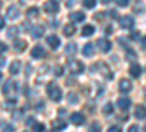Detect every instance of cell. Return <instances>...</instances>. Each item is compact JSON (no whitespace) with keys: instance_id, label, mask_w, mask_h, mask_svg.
I'll list each match as a JSON object with an SVG mask.
<instances>
[{"instance_id":"obj_1","label":"cell","mask_w":146,"mask_h":132,"mask_svg":"<svg viewBox=\"0 0 146 132\" xmlns=\"http://www.w3.org/2000/svg\"><path fill=\"white\" fill-rule=\"evenodd\" d=\"M47 92L50 95V98L53 101H60L62 100V90L58 88V85H56L54 82H50L47 85Z\"/></svg>"},{"instance_id":"obj_2","label":"cell","mask_w":146,"mask_h":132,"mask_svg":"<svg viewBox=\"0 0 146 132\" xmlns=\"http://www.w3.org/2000/svg\"><path fill=\"white\" fill-rule=\"evenodd\" d=\"M69 69H70L72 74L78 75V74H82V72H83L85 66H83V63L79 62V60H69Z\"/></svg>"},{"instance_id":"obj_3","label":"cell","mask_w":146,"mask_h":132,"mask_svg":"<svg viewBox=\"0 0 146 132\" xmlns=\"http://www.w3.org/2000/svg\"><path fill=\"white\" fill-rule=\"evenodd\" d=\"M120 25H121V28H124V29H130L133 25H135V21H133L131 16L126 15V16H123L120 19Z\"/></svg>"},{"instance_id":"obj_4","label":"cell","mask_w":146,"mask_h":132,"mask_svg":"<svg viewBox=\"0 0 146 132\" xmlns=\"http://www.w3.org/2000/svg\"><path fill=\"white\" fill-rule=\"evenodd\" d=\"M44 10L47 12V13H56V12H58V3L50 0V2H47L44 5Z\"/></svg>"},{"instance_id":"obj_5","label":"cell","mask_w":146,"mask_h":132,"mask_svg":"<svg viewBox=\"0 0 146 132\" xmlns=\"http://www.w3.org/2000/svg\"><path fill=\"white\" fill-rule=\"evenodd\" d=\"M98 47H100V50L102 53H107L111 50V43H110L107 38H100L98 40Z\"/></svg>"},{"instance_id":"obj_6","label":"cell","mask_w":146,"mask_h":132,"mask_svg":"<svg viewBox=\"0 0 146 132\" xmlns=\"http://www.w3.org/2000/svg\"><path fill=\"white\" fill-rule=\"evenodd\" d=\"M16 88V82H13V81H7L5 85H3V94L5 95H12V91H13Z\"/></svg>"},{"instance_id":"obj_7","label":"cell","mask_w":146,"mask_h":132,"mask_svg":"<svg viewBox=\"0 0 146 132\" xmlns=\"http://www.w3.org/2000/svg\"><path fill=\"white\" fill-rule=\"evenodd\" d=\"M47 43L48 46L51 47V49H58V46H60V38L57 37V35H48L47 37Z\"/></svg>"},{"instance_id":"obj_8","label":"cell","mask_w":146,"mask_h":132,"mask_svg":"<svg viewBox=\"0 0 146 132\" xmlns=\"http://www.w3.org/2000/svg\"><path fill=\"white\" fill-rule=\"evenodd\" d=\"M31 56L35 57V59H41V57L45 56V50L42 49L41 46H35L34 49H32V52H31Z\"/></svg>"},{"instance_id":"obj_9","label":"cell","mask_w":146,"mask_h":132,"mask_svg":"<svg viewBox=\"0 0 146 132\" xmlns=\"http://www.w3.org/2000/svg\"><path fill=\"white\" fill-rule=\"evenodd\" d=\"M70 121H72V123H75V125H83L85 123V117H83V115L82 113H73L72 116H70Z\"/></svg>"},{"instance_id":"obj_10","label":"cell","mask_w":146,"mask_h":132,"mask_svg":"<svg viewBox=\"0 0 146 132\" xmlns=\"http://www.w3.org/2000/svg\"><path fill=\"white\" fill-rule=\"evenodd\" d=\"M31 34L34 38H41L44 35V27L42 25H35L32 29H31Z\"/></svg>"},{"instance_id":"obj_11","label":"cell","mask_w":146,"mask_h":132,"mask_svg":"<svg viewBox=\"0 0 146 132\" xmlns=\"http://www.w3.org/2000/svg\"><path fill=\"white\" fill-rule=\"evenodd\" d=\"M118 88H120L121 92H129L131 90V82L127 81V79H121L120 84H118Z\"/></svg>"},{"instance_id":"obj_12","label":"cell","mask_w":146,"mask_h":132,"mask_svg":"<svg viewBox=\"0 0 146 132\" xmlns=\"http://www.w3.org/2000/svg\"><path fill=\"white\" fill-rule=\"evenodd\" d=\"M130 104H131V101L127 98V97H121L118 101H117V106L120 107L121 110H129V107H130Z\"/></svg>"},{"instance_id":"obj_13","label":"cell","mask_w":146,"mask_h":132,"mask_svg":"<svg viewBox=\"0 0 146 132\" xmlns=\"http://www.w3.org/2000/svg\"><path fill=\"white\" fill-rule=\"evenodd\" d=\"M96 66H98L100 68V70H101V74L104 75V76H107L108 79H111L113 78V74H111V72H110V69H108V66L105 65V63H102V62H100L98 65H96Z\"/></svg>"},{"instance_id":"obj_14","label":"cell","mask_w":146,"mask_h":132,"mask_svg":"<svg viewBox=\"0 0 146 132\" xmlns=\"http://www.w3.org/2000/svg\"><path fill=\"white\" fill-rule=\"evenodd\" d=\"M140 74H142V68H140L139 65H136V63H133V65L130 66V75H131L133 78H139Z\"/></svg>"},{"instance_id":"obj_15","label":"cell","mask_w":146,"mask_h":132,"mask_svg":"<svg viewBox=\"0 0 146 132\" xmlns=\"http://www.w3.org/2000/svg\"><path fill=\"white\" fill-rule=\"evenodd\" d=\"M7 16H9L10 19L19 18V9H18L16 6H9V7H7Z\"/></svg>"},{"instance_id":"obj_16","label":"cell","mask_w":146,"mask_h":132,"mask_svg":"<svg viewBox=\"0 0 146 132\" xmlns=\"http://www.w3.org/2000/svg\"><path fill=\"white\" fill-rule=\"evenodd\" d=\"M25 47H27V41H23V40H16V41L13 43V49H15V52H18V53L23 52V50H25Z\"/></svg>"},{"instance_id":"obj_17","label":"cell","mask_w":146,"mask_h":132,"mask_svg":"<svg viewBox=\"0 0 146 132\" xmlns=\"http://www.w3.org/2000/svg\"><path fill=\"white\" fill-rule=\"evenodd\" d=\"M135 116L136 119H145L146 117V107L145 106H137L135 110Z\"/></svg>"},{"instance_id":"obj_18","label":"cell","mask_w":146,"mask_h":132,"mask_svg":"<svg viewBox=\"0 0 146 132\" xmlns=\"http://www.w3.org/2000/svg\"><path fill=\"white\" fill-rule=\"evenodd\" d=\"M21 62L19 60H13L12 62V65H10V74L12 75H18L19 72H21Z\"/></svg>"},{"instance_id":"obj_19","label":"cell","mask_w":146,"mask_h":132,"mask_svg":"<svg viewBox=\"0 0 146 132\" xmlns=\"http://www.w3.org/2000/svg\"><path fill=\"white\" fill-rule=\"evenodd\" d=\"M82 52H83V54L85 56H92L94 54V44L92 43H86V44H85L83 46V49H82Z\"/></svg>"},{"instance_id":"obj_20","label":"cell","mask_w":146,"mask_h":132,"mask_svg":"<svg viewBox=\"0 0 146 132\" xmlns=\"http://www.w3.org/2000/svg\"><path fill=\"white\" fill-rule=\"evenodd\" d=\"M83 19H85V15L82 12H73V13H70V21H73V22H82Z\"/></svg>"},{"instance_id":"obj_21","label":"cell","mask_w":146,"mask_h":132,"mask_svg":"<svg viewBox=\"0 0 146 132\" xmlns=\"http://www.w3.org/2000/svg\"><path fill=\"white\" fill-rule=\"evenodd\" d=\"M95 32V27L94 25H85L82 28V35L83 37H89V35H92Z\"/></svg>"},{"instance_id":"obj_22","label":"cell","mask_w":146,"mask_h":132,"mask_svg":"<svg viewBox=\"0 0 146 132\" xmlns=\"http://www.w3.org/2000/svg\"><path fill=\"white\" fill-rule=\"evenodd\" d=\"M66 126H67V123H66V122H63V121H54V122H53V125H51L53 131H60V129H64Z\"/></svg>"},{"instance_id":"obj_23","label":"cell","mask_w":146,"mask_h":132,"mask_svg":"<svg viewBox=\"0 0 146 132\" xmlns=\"http://www.w3.org/2000/svg\"><path fill=\"white\" fill-rule=\"evenodd\" d=\"M75 31H76L75 25H66L64 29H63V32H64L66 37H70V35H73V34H75Z\"/></svg>"},{"instance_id":"obj_24","label":"cell","mask_w":146,"mask_h":132,"mask_svg":"<svg viewBox=\"0 0 146 132\" xmlns=\"http://www.w3.org/2000/svg\"><path fill=\"white\" fill-rule=\"evenodd\" d=\"M78 50H76V44L75 43H69L67 46H66V53L67 54H75Z\"/></svg>"},{"instance_id":"obj_25","label":"cell","mask_w":146,"mask_h":132,"mask_svg":"<svg viewBox=\"0 0 146 132\" xmlns=\"http://www.w3.org/2000/svg\"><path fill=\"white\" fill-rule=\"evenodd\" d=\"M16 35H18V27H12V28L7 29V37L9 38H15Z\"/></svg>"},{"instance_id":"obj_26","label":"cell","mask_w":146,"mask_h":132,"mask_svg":"<svg viewBox=\"0 0 146 132\" xmlns=\"http://www.w3.org/2000/svg\"><path fill=\"white\" fill-rule=\"evenodd\" d=\"M27 15H28V18H34V16H38V7H31V9H28Z\"/></svg>"},{"instance_id":"obj_27","label":"cell","mask_w":146,"mask_h":132,"mask_svg":"<svg viewBox=\"0 0 146 132\" xmlns=\"http://www.w3.org/2000/svg\"><path fill=\"white\" fill-rule=\"evenodd\" d=\"M95 5H96V0H83V6L88 7V9L95 7Z\"/></svg>"},{"instance_id":"obj_28","label":"cell","mask_w":146,"mask_h":132,"mask_svg":"<svg viewBox=\"0 0 146 132\" xmlns=\"http://www.w3.org/2000/svg\"><path fill=\"white\" fill-rule=\"evenodd\" d=\"M67 101L70 103V104H76L78 101H79V97L76 94H69V97H67Z\"/></svg>"},{"instance_id":"obj_29","label":"cell","mask_w":146,"mask_h":132,"mask_svg":"<svg viewBox=\"0 0 146 132\" xmlns=\"http://www.w3.org/2000/svg\"><path fill=\"white\" fill-rule=\"evenodd\" d=\"M104 113H105V115H111V113H113V104H111V103H107V104L104 106Z\"/></svg>"},{"instance_id":"obj_30","label":"cell","mask_w":146,"mask_h":132,"mask_svg":"<svg viewBox=\"0 0 146 132\" xmlns=\"http://www.w3.org/2000/svg\"><path fill=\"white\" fill-rule=\"evenodd\" d=\"M126 57H127V59H131V60H136V53L133 52L131 49H129V50L126 52Z\"/></svg>"},{"instance_id":"obj_31","label":"cell","mask_w":146,"mask_h":132,"mask_svg":"<svg viewBox=\"0 0 146 132\" xmlns=\"http://www.w3.org/2000/svg\"><path fill=\"white\" fill-rule=\"evenodd\" d=\"M32 129H34V131L41 132V131H44V129H45V126H44L42 123H34V125H32Z\"/></svg>"},{"instance_id":"obj_32","label":"cell","mask_w":146,"mask_h":132,"mask_svg":"<svg viewBox=\"0 0 146 132\" xmlns=\"http://www.w3.org/2000/svg\"><path fill=\"white\" fill-rule=\"evenodd\" d=\"M54 75L56 76H62L63 75V68L62 66H56L54 68Z\"/></svg>"},{"instance_id":"obj_33","label":"cell","mask_w":146,"mask_h":132,"mask_svg":"<svg viewBox=\"0 0 146 132\" xmlns=\"http://www.w3.org/2000/svg\"><path fill=\"white\" fill-rule=\"evenodd\" d=\"M115 3H117V6H120V7H126V6L129 5V0H115Z\"/></svg>"},{"instance_id":"obj_34","label":"cell","mask_w":146,"mask_h":132,"mask_svg":"<svg viewBox=\"0 0 146 132\" xmlns=\"http://www.w3.org/2000/svg\"><path fill=\"white\" fill-rule=\"evenodd\" d=\"M130 38H131L133 41H139V40H140V32H133Z\"/></svg>"},{"instance_id":"obj_35","label":"cell","mask_w":146,"mask_h":132,"mask_svg":"<svg viewBox=\"0 0 146 132\" xmlns=\"http://www.w3.org/2000/svg\"><path fill=\"white\" fill-rule=\"evenodd\" d=\"M7 50V46L5 44V43H2V41H0V54H2V53H5Z\"/></svg>"},{"instance_id":"obj_36","label":"cell","mask_w":146,"mask_h":132,"mask_svg":"<svg viewBox=\"0 0 146 132\" xmlns=\"http://www.w3.org/2000/svg\"><path fill=\"white\" fill-rule=\"evenodd\" d=\"M110 132H118L120 131V128L118 126H110V129H108Z\"/></svg>"},{"instance_id":"obj_37","label":"cell","mask_w":146,"mask_h":132,"mask_svg":"<svg viewBox=\"0 0 146 132\" xmlns=\"http://www.w3.org/2000/svg\"><path fill=\"white\" fill-rule=\"evenodd\" d=\"M108 13H110V16H111V18H117V16H118L115 10H110V12H108Z\"/></svg>"},{"instance_id":"obj_38","label":"cell","mask_w":146,"mask_h":132,"mask_svg":"<svg viewBox=\"0 0 146 132\" xmlns=\"http://www.w3.org/2000/svg\"><path fill=\"white\" fill-rule=\"evenodd\" d=\"M5 28V18L3 16H0V29Z\"/></svg>"},{"instance_id":"obj_39","label":"cell","mask_w":146,"mask_h":132,"mask_svg":"<svg viewBox=\"0 0 146 132\" xmlns=\"http://www.w3.org/2000/svg\"><path fill=\"white\" fill-rule=\"evenodd\" d=\"M27 125H34V117H28L27 119Z\"/></svg>"},{"instance_id":"obj_40","label":"cell","mask_w":146,"mask_h":132,"mask_svg":"<svg viewBox=\"0 0 146 132\" xmlns=\"http://www.w3.org/2000/svg\"><path fill=\"white\" fill-rule=\"evenodd\" d=\"M129 131H131V132H136V131H137V126H136V125H133V126H130V129H129Z\"/></svg>"},{"instance_id":"obj_41","label":"cell","mask_w":146,"mask_h":132,"mask_svg":"<svg viewBox=\"0 0 146 132\" xmlns=\"http://www.w3.org/2000/svg\"><path fill=\"white\" fill-rule=\"evenodd\" d=\"M142 46L146 49V37H143V38H142Z\"/></svg>"},{"instance_id":"obj_42","label":"cell","mask_w":146,"mask_h":132,"mask_svg":"<svg viewBox=\"0 0 146 132\" xmlns=\"http://www.w3.org/2000/svg\"><path fill=\"white\" fill-rule=\"evenodd\" d=\"M5 66V59H0V69Z\"/></svg>"},{"instance_id":"obj_43","label":"cell","mask_w":146,"mask_h":132,"mask_svg":"<svg viewBox=\"0 0 146 132\" xmlns=\"http://www.w3.org/2000/svg\"><path fill=\"white\" fill-rule=\"evenodd\" d=\"M101 2H102L104 5H107V3H110V0H101Z\"/></svg>"},{"instance_id":"obj_44","label":"cell","mask_w":146,"mask_h":132,"mask_svg":"<svg viewBox=\"0 0 146 132\" xmlns=\"http://www.w3.org/2000/svg\"><path fill=\"white\" fill-rule=\"evenodd\" d=\"M2 78H3V76H2V72H0V81H2Z\"/></svg>"},{"instance_id":"obj_45","label":"cell","mask_w":146,"mask_h":132,"mask_svg":"<svg viewBox=\"0 0 146 132\" xmlns=\"http://www.w3.org/2000/svg\"><path fill=\"white\" fill-rule=\"evenodd\" d=\"M53 2H60V0H53Z\"/></svg>"},{"instance_id":"obj_46","label":"cell","mask_w":146,"mask_h":132,"mask_svg":"<svg viewBox=\"0 0 146 132\" xmlns=\"http://www.w3.org/2000/svg\"><path fill=\"white\" fill-rule=\"evenodd\" d=\"M145 131H146V126H145Z\"/></svg>"}]
</instances>
